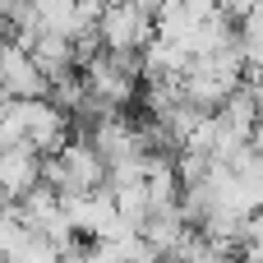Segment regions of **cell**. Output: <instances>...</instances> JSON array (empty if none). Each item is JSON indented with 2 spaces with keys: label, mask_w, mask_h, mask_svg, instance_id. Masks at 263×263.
<instances>
[{
  "label": "cell",
  "mask_w": 263,
  "mask_h": 263,
  "mask_svg": "<svg viewBox=\"0 0 263 263\" xmlns=\"http://www.w3.org/2000/svg\"><path fill=\"white\" fill-rule=\"evenodd\" d=\"M42 180L55 194H92L106 185V162L97 157V148L83 134H69L55 153L42 157Z\"/></svg>",
  "instance_id": "6da1fadb"
},
{
  "label": "cell",
  "mask_w": 263,
  "mask_h": 263,
  "mask_svg": "<svg viewBox=\"0 0 263 263\" xmlns=\"http://www.w3.org/2000/svg\"><path fill=\"white\" fill-rule=\"evenodd\" d=\"M97 37H102V51H129L153 37V18L129 0H106V9L97 14Z\"/></svg>",
  "instance_id": "7a4b0ae2"
},
{
  "label": "cell",
  "mask_w": 263,
  "mask_h": 263,
  "mask_svg": "<svg viewBox=\"0 0 263 263\" xmlns=\"http://www.w3.org/2000/svg\"><path fill=\"white\" fill-rule=\"evenodd\" d=\"M79 74H83V88H88L92 97L111 102V106H129V102L139 97V79H134L129 69H120V60H116L111 51H97L92 60H83Z\"/></svg>",
  "instance_id": "3957f363"
},
{
  "label": "cell",
  "mask_w": 263,
  "mask_h": 263,
  "mask_svg": "<svg viewBox=\"0 0 263 263\" xmlns=\"http://www.w3.org/2000/svg\"><path fill=\"white\" fill-rule=\"evenodd\" d=\"M18 106H23V139L46 157V153H55L65 139H69V116L55 106V102H46V97H18Z\"/></svg>",
  "instance_id": "277c9868"
},
{
  "label": "cell",
  "mask_w": 263,
  "mask_h": 263,
  "mask_svg": "<svg viewBox=\"0 0 263 263\" xmlns=\"http://www.w3.org/2000/svg\"><path fill=\"white\" fill-rule=\"evenodd\" d=\"M0 88L9 97H46L51 88V79L37 69L28 46H18L14 37H0Z\"/></svg>",
  "instance_id": "5b68a950"
},
{
  "label": "cell",
  "mask_w": 263,
  "mask_h": 263,
  "mask_svg": "<svg viewBox=\"0 0 263 263\" xmlns=\"http://www.w3.org/2000/svg\"><path fill=\"white\" fill-rule=\"evenodd\" d=\"M32 180H42V153L18 139V143H0V190L9 199H18Z\"/></svg>",
  "instance_id": "8992f818"
},
{
  "label": "cell",
  "mask_w": 263,
  "mask_h": 263,
  "mask_svg": "<svg viewBox=\"0 0 263 263\" xmlns=\"http://www.w3.org/2000/svg\"><path fill=\"white\" fill-rule=\"evenodd\" d=\"M28 55L37 60V69H42L46 79L74 65V51H69V37H65V32H51V28H42V32H37V37L28 42Z\"/></svg>",
  "instance_id": "52a82bcc"
},
{
  "label": "cell",
  "mask_w": 263,
  "mask_h": 263,
  "mask_svg": "<svg viewBox=\"0 0 263 263\" xmlns=\"http://www.w3.org/2000/svg\"><path fill=\"white\" fill-rule=\"evenodd\" d=\"M106 190H111V203H116L120 222L139 231V222L148 217V190H143V180H120V185H106Z\"/></svg>",
  "instance_id": "ba28073f"
},
{
  "label": "cell",
  "mask_w": 263,
  "mask_h": 263,
  "mask_svg": "<svg viewBox=\"0 0 263 263\" xmlns=\"http://www.w3.org/2000/svg\"><path fill=\"white\" fill-rule=\"evenodd\" d=\"M0 37H9V28H5V23H0Z\"/></svg>",
  "instance_id": "9c48e42d"
}]
</instances>
